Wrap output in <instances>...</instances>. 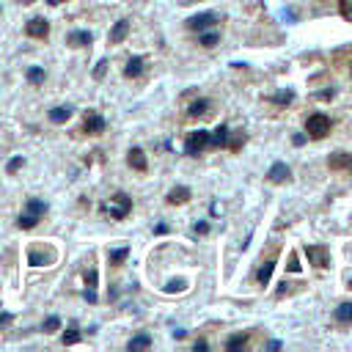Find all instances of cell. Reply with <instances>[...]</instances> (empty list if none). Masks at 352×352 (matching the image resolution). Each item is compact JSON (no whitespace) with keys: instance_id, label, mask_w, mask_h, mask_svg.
Segmentation results:
<instances>
[{"instance_id":"cell-34","label":"cell","mask_w":352,"mask_h":352,"mask_svg":"<svg viewBox=\"0 0 352 352\" xmlns=\"http://www.w3.org/2000/svg\"><path fill=\"white\" fill-rule=\"evenodd\" d=\"M11 319H14V316H11L8 311H0V327H6V324H11Z\"/></svg>"},{"instance_id":"cell-7","label":"cell","mask_w":352,"mask_h":352,"mask_svg":"<svg viewBox=\"0 0 352 352\" xmlns=\"http://www.w3.org/2000/svg\"><path fill=\"white\" fill-rule=\"evenodd\" d=\"M82 132L85 135H102L104 132V118L96 110H88L85 118H82Z\"/></svg>"},{"instance_id":"cell-39","label":"cell","mask_w":352,"mask_h":352,"mask_svg":"<svg viewBox=\"0 0 352 352\" xmlns=\"http://www.w3.org/2000/svg\"><path fill=\"white\" fill-rule=\"evenodd\" d=\"M19 3H22V6H28V3H33V0H19Z\"/></svg>"},{"instance_id":"cell-31","label":"cell","mask_w":352,"mask_h":352,"mask_svg":"<svg viewBox=\"0 0 352 352\" xmlns=\"http://www.w3.org/2000/svg\"><path fill=\"white\" fill-rule=\"evenodd\" d=\"M201 44H204V47H214V44H217V33H204V36H201Z\"/></svg>"},{"instance_id":"cell-22","label":"cell","mask_w":352,"mask_h":352,"mask_svg":"<svg viewBox=\"0 0 352 352\" xmlns=\"http://www.w3.org/2000/svg\"><path fill=\"white\" fill-rule=\"evenodd\" d=\"M209 107H212V104H209V99H198V102H195V104L190 107V118L206 116V113H209Z\"/></svg>"},{"instance_id":"cell-32","label":"cell","mask_w":352,"mask_h":352,"mask_svg":"<svg viewBox=\"0 0 352 352\" xmlns=\"http://www.w3.org/2000/svg\"><path fill=\"white\" fill-rule=\"evenodd\" d=\"M19 168H22V157H14V160L6 165V170H8V173H16Z\"/></svg>"},{"instance_id":"cell-15","label":"cell","mask_w":352,"mask_h":352,"mask_svg":"<svg viewBox=\"0 0 352 352\" xmlns=\"http://www.w3.org/2000/svg\"><path fill=\"white\" fill-rule=\"evenodd\" d=\"M72 113H74V110H72L69 104L52 107V110H50V121H52V124H63V121H69V118H72Z\"/></svg>"},{"instance_id":"cell-4","label":"cell","mask_w":352,"mask_h":352,"mask_svg":"<svg viewBox=\"0 0 352 352\" xmlns=\"http://www.w3.org/2000/svg\"><path fill=\"white\" fill-rule=\"evenodd\" d=\"M206 146H209V132H206V129L190 132V135H187V140H184V151H187L190 157H198Z\"/></svg>"},{"instance_id":"cell-35","label":"cell","mask_w":352,"mask_h":352,"mask_svg":"<svg viewBox=\"0 0 352 352\" xmlns=\"http://www.w3.org/2000/svg\"><path fill=\"white\" fill-rule=\"evenodd\" d=\"M286 267H289L292 272H297V270H300V264H297V256H294V253L289 256V264H286Z\"/></svg>"},{"instance_id":"cell-12","label":"cell","mask_w":352,"mask_h":352,"mask_svg":"<svg viewBox=\"0 0 352 352\" xmlns=\"http://www.w3.org/2000/svg\"><path fill=\"white\" fill-rule=\"evenodd\" d=\"M267 176H270V182H272V184H283V182L289 179V165H286V162H275V165L270 168V173H267Z\"/></svg>"},{"instance_id":"cell-9","label":"cell","mask_w":352,"mask_h":352,"mask_svg":"<svg viewBox=\"0 0 352 352\" xmlns=\"http://www.w3.org/2000/svg\"><path fill=\"white\" fill-rule=\"evenodd\" d=\"M214 22H217V14H198V16H190V19H187V28L201 33V30L212 28Z\"/></svg>"},{"instance_id":"cell-19","label":"cell","mask_w":352,"mask_h":352,"mask_svg":"<svg viewBox=\"0 0 352 352\" xmlns=\"http://www.w3.org/2000/svg\"><path fill=\"white\" fill-rule=\"evenodd\" d=\"M272 270H275V261H264L261 267H258V272H256V278H258V283H270V278H272Z\"/></svg>"},{"instance_id":"cell-33","label":"cell","mask_w":352,"mask_h":352,"mask_svg":"<svg viewBox=\"0 0 352 352\" xmlns=\"http://www.w3.org/2000/svg\"><path fill=\"white\" fill-rule=\"evenodd\" d=\"M104 69H107V60H99V63H96V69H94V77H96V80H102V77H104Z\"/></svg>"},{"instance_id":"cell-10","label":"cell","mask_w":352,"mask_h":352,"mask_svg":"<svg viewBox=\"0 0 352 352\" xmlns=\"http://www.w3.org/2000/svg\"><path fill=\"white\" fill-rule=\"evenodd\" d=\"M126 162H129V168H135V170H146L148 168V162H146V154H143V148H129V154H126Z\"/></svg>"},{"instance_id":"cell-17","label":"cell","mask_w":352,"mask_h":352,"mask_svg":"<svg viewBox=\"0 0 352 352\" xmlns=\"http://www.w3.org/2000/svg\"><path fill=\"white\" fill-rule=\"evenodd\" d=\"M336 322L338 324H352V302H341L336 308Z\"/></svg>"},{"instance_id":"cell-23","label":"cell","mask_w":352,"mask_h":352,"mask_svg":"<svg viewBox=\"0 0 352 352\" xmlns=\"http://www.w3.org/2000/svg\"><path fill=\"white\" fill-rule=\"evenodd\" d=\"M245 344H248V333H239V336H231V338H228L226 349H228V352H236V349H242Z\"/></svg>"},{"instance_id":"cell-41","label":"cell","mask_w":352,"mask_h":352,"mask_svg":"<svg viewBox=\"0 0 352 352\" xmlns=\"http://www.w3.org/2000/svg\"><path fill=\"white\" fill-rule=\"evenodd\" d=\"M349 289H352V278H349Z\"/></svg>"},{"instance_id":"cell-18","label":"cell","mask_w":352,"mask_h":352,"mask_svg":"<svg viewBox=\"0 0 352 352\" xmlns=\"http://www.w3.org/2000/svg\"><path fill=\"white\" fill-rule=\"evenodd\" d=\"M226 140H228V126L220 124V126L209 135V143H212V146H226Z\"/></svg>"},{"instance_id":"cell-1","label":"cell","mask_w":352,"mask_h":352,"mask_svg":"<svg viewBox=\"0 0 352 352\" xmlns=\"http://www.w3.org/2000/svg\"><path fill=\"white\" fill-rule=\"evenodd\" d=\"M102 212L110 217V220H124L129 212H132V198L126 192H113L104 204H102Z\"/></svg>"},{"instance_id":"cell-3","label":"cell","mask_w":352,"mask_h":352,"mask_svg":"<svg viewBox=\"0 0 352 352\" xmlns=\"http://www.w3.org/2000/svg\"><path fill=\"white\" fill-rule=\"evenodd\" d=\"M330 118L327 116H322V113H314V116H308L305 118V132L314 138V140H322L327 132H330Z\"/></svg>"},{"instance_id":"cell-25","label":"cell","mask_w":352,"mask_h":352,"mask_svg":"<svg viewBox=\"0 0 352 352\" xmlns=\"http://www.w3.org/2000/svg\"><path fill=\"white\" fill-rule=\"evenodd\" d=\"M28 80H30L33 85H41V82H44V69H41V66H30V69H28Z\"/></svg>"},{"instance_id":"cell-13","label":"cell","mask_w":352,"mask_h":352,"mask_svg":"<svg viewBox=\"0 0 352 352\" xmlns=\"http://www.w3.org/2000/svg\"><path fill=\"white\" fill-rule=\"evenodd\" d=\"M126 33H129V22L126 19H118L113 25V30H110V44H121L126 38Z\"/></svg>"},{"instance_id":"cell-37","label":"cell","mask_w":352,"mask_h":352,"mask_svg":"<svg viewBox=\"0 0 352 352\" xmlns=\"http://www.w3.org/2000/svg\"><path fill=\"white\" fill-rule=\"evenodd\" d=\"M50 6H60V3H66V0H47Z\"/></svg>"},{"instance_id":"cell-36","label":"cell","mask_w":352,"mask_h":352,"mask_svg":"<svg viewBox=\"0 0 352 352\" xmlns=\"http://www.w3.org/2000/svg\"><path fill=\"white\" fill-rule=\"evenodd\" d=\"M275 102H292V91H286V94H278V96H275Z\"/></svg>"},{"instance_id":"cell-38","label":"cell","mask_w":352,"mask_h":352,"mask_svg":"<svg viewBox=\"0 0 352 352\" xmlns=\"http://www.w3.org/2000/svg\"><path fill=\"white\" fill-rule=\"evenodd\" d=\"M346 170H349V173H352V157H349V162H346Z\"/></svg>"},{"instance_id":"cell-16","label":"cell","mask_w":352,"mask_h":352,"mask_svg":"<svg viewBox=\"0 0 352 352\" xmlns=\"http://www.w3.org/2000/svg\"><path fill=\"white\" fill-rule=\"evenodd\" d=\"M190 201V190L187 187H173L170 192H168V204H187Z\"/></svg>"},{"instance_id":"cell-40","label":"cell","mask_w":352,"mask_h":352,"mask_svg":"<svg viewBox=\"0 0 352 352\" xmlns=\"http://www.w3.org/2000/svg\"><path fill=\"white\" fill-rule=\"evenodd\" d=\"M179 3H195V0H179Z\"/></svg>"},{"instance_id":"cell-29","label":"cell","mask_w":352,"mask_h":352,"mask_svg":"<svg viewBox=\"0 0 352 352\" xmlns=\"http://www.w3.org/2000/svg\"><path fill=\"white\" fill-rule=\"evenodd\" d=\"M126 256H129V248H118V250L110 253V264H121Z\"/></svg>"},{"instance_id":"cell-30","label":"cell","mask_w":352,"mask_h":352,"mask_svg":"<svg viewBox=\"0 0 352 352\" xmlns=\"http://www.w3.org/2000/svg\"><path fill=\"white\" fill-rule=\"evenodd\" d=\"M338 11H341V16H344L346 22H352V0H341V3H338Z\"/></svg>"},{"instance_id":"cell-20","label":"cell","mask_w":352,"mask_h":352,"mask_svg":"<svg viewBox=\"0 0 352 352\" xmlns=\"http://www.w3.org/2000/svg\"><path fill=\"white\" fill-rule=\"evenodd\" d=\"M66 346H72V344H77L80 341V327H77V322H72L69 327H66V333H63V338H60Z\"/></svg>"},{"instance_id":"cell-28","label":"cell","mask_w":352,"mask_h":352,"mask_svg":"<svg viewBox=\"0 0 352 352\" xmlns=\"http://www.w3.org/2000/svg\"><path fill=\"white\" fill-rule=\"evenodd\" d=\"M242 143H245V135H242V132H234V135H231V140H226V146H228L231 151H236Z\"/></svg>"},{"instance_id":"cell-5","label":"cell","mask_w":352,"mask_h":352,"mask_svg":"<svg viewBox=\"0 0 352 352\" xmlns=\"http://www.w3.org/2000/svg\"><path fill=\"white\" fill-rule=\"evenodd\" d=\"M305 256H308V261H311L314 267H319V270L330 267V250H327L324 245H305Z\"/></svg>"},{"instance_id":"cell-26","label":"cell","mask_w":352,"mask_h":352,"mask_svg":"<svg viewBox=\"0 0 352 352\" xmlns=\"http://www.w3.org/2000/svg\"><path fill=\"white\" fill-rule=\"evenodd\" d=\"M58 327H60V319L58 316H47L44 324H41V333H55Z\"/></svg>"},{"instance_id":"cell-42","label":"cell","mask_w":352,"mask_h":352,"mask_svg":"<svg viewBox=\"0 0 352 352\" xmlns=\"http://www.w3.org/2000/svg\"><path fill=\"white\" fill-rule=\"evenodd\" d=\"M349 74H352V63H349Z\"/></svg>"},{"instance_id":"cell-14","label":"cell","mask_w":352,"mask_h":352,"mask_svg":"<svg viewBox=\"0 0 352 352\" xmlns=\"http://www.w3.org/2000/svg\"><path fill=\"white\" fill-rule=\"evenodd\" d=\"M143 66H146V60L143 58H129L126 60V66H124V77H140L143 74Z\"/></svg>"},{"instance_id":"cell-6","label":"cell","mask_w":352,"mask_h":352,"mask_svg":"<svg viewBox=\"0 0 352 352\" xmlns=\"http://www.w3.org/2000/svg\"><path fill=\"white\" fill-rule=\"evenodd\" d=\"M28 261H30L33 267H47V264L55 261V250H52V248H38V245H33V248L28 250Z\"/></svg>"},{"instance_id":"cell-27","label":"cell","mask_w":352,"mask_h":352,"mask_svg":"<svg viewBox=\"0 0 352 352\" xmlns=\"http://www.w3.org/2000/svg\"><path fill=\"white\" fill-rule=\"evenodd\" d=\"M151 344V338L148 336H135L132 341H129V349H146Z\"/></svg>"},{"instance_id":"cell-8","label":"cell","mask_w":352,"mask_h":352,"mask_svg":"<svg viewBox=\"0 0 352 352\" xmlns=\"http://www.w3.org/2000/svg\"><path fill=\"white\" fill-rule=\"evenodd\" d=\"M25 33H28L30 38H47V33H50V22H47L44 16H33V19H28Z\"/></svg>"},{"instance_id":"cell-21","label":"cell","mask_w":352,"mask_h":352,"mask_svg":"<svg viewBox=\"0 0 352 352\" xmlns=\"http://www.w3.org/2000/svg\"><path fill=\"white\" fill-rule=\"evenodd\" d=\"M346 162H349V154H344V151H336V154L327 160V165H330L333 170H341V168H346Z\"/></svg>"},{"instance_id":"cell-2","label":"cell","mask_w":352,"mask_h":352,"mask_svg":"<svg viewBox=\"0 0 352 352\" xmlns=\"http://www.w3.org/2000/svg\"><path fill=\"white\" fill-rule=\"evenodd\" d=\"M47 214V204L41 201V198H28V204H25V212L16 217V226L19 228H33V226H38V220Z\"/></svg>"},{"instance_id":"cell-11","label":"cell","mask_w":352,"mask_h":352,"mask_svg":"<svg viewBox=\"0 0 352 352\" xmlns=\"http://www.w3.org/2000/svg\"><path fill=\"white\" fill-rule=\"evenodd\" d=\"M94 41V36L88 33V30H72L69 36H66V44L69 47H88Z\"/></svg>"},{"instance_id":"cell-24","label":"cell","mask_w":352,"mask_h":352,"mask_svg":"<svg viewBox=\"0 0 352 352\" xmlns=\"http://www.w3.org/2000/svg\"><path fill=\"white\" fill-rule=\"evenodd\" d=\"M85 283H88V292H85V297L94 302V300H96V294H94V286H96V270H88V272H85Z\"/></svg>"}]
</instances>
